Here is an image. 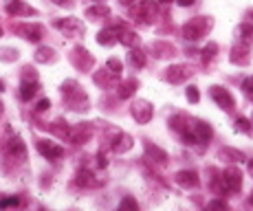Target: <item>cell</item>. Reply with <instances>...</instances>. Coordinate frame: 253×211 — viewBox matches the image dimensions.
Wrapping results in <instances>:
<instances>
[{
	"mask_svg": "<svg viewBox=\"0 0 253 211\" xmlns=\"http://www.w3.org/2000/svg\"><path fill=\"white\" fill-rule=\"evenodd\" d=\"M18 33L29 42H40L44 29H42L40 24H22V27H18Z\"/></svg>",
	"mask_w": 253,
	"mask_h": 211,
	"instance_id": "obj_4",
	"label": "cell"
},
{
	"mask_svg": "<svg viewBox=\"0 0 253 211\" xmlns=\"http://www.w3.org/2000/svg\"><path fill=\"white\" fill-rule=\"evenodd\" d=\"M38 82H22V86H20V99L22 101H31V97H36V92H38Z\"/></svg>",
	"mask_w": 253,
	"mask_h": 211,
	"instance_id": "obj_12",
	"label": "cell"
},
{
	"mask_svg": "<svg viewBox=\"0 0 253 211\" xmlns=\"http://www.w3.org/2000/svg\"><path fill=\"white\" fill-rule=\"evenodd\" d=\"M134 88H137V80H130V82H126L124 86H121V90H119V97L121 99H126V97H130L134 92Z\"/></svg>",
	"mask_w": 253,
	"mask_h": 211,
	"instance_id": "obj_18",
	"label": "cell"
},
{
	"mask_svg": "<svg viewBox=\"0 0 253 211\" xmlns=\"http://www.w3.org/2000/svg\"><path fill=\"white\" fill-rule=\"evenodd\" d=\"M245 92L249 99H253V77H249V80L245 82Z\"/></svg>",
	"mask_w": 253,
	"mask_h": 211,
	"instance_id": "obj_28",
	"label": "cell"
},
{
	"mask_svg": "<svg viewBox=\"0 0 253 211\" xmlns=\"http://www.w3.org/2000/svg\"><path fill=\"white\" fill-rule=\"evenodd\" d=\"M130 148H132V139H130V136L121 134V143H119V141H115V150L117 152H126V150H130Z\"/></svg>",
	"mask_w": 253,
	"mask_h": 211,
	"instance_id": "obj_20",
	"label": "cell"
},
{
	"mask_svg": "<svg viewBox=\"0 0 253 211\" xmlns=\"http://www.w3.org/2000/svg\"><path fill=\"white\" fill-rule=\"evenodd\" d=\"M236 130H242V132H249V130H251L249 121H247V119H238V121H236Z\"/></svg>",
	"mask_w": 253,
	"mask_h": 211,
	"instance_id": "obj_27",
	"label": "cell"
},
{
	"mask_svg": "<svg viewBox=\"0 0 253 211\" xmlns=\"http://www.w3.org/2000/svg\"><path fill=\"white\" fill-rule=\"evenodd\" d=\"M117 40H119L121 44H126V46H132L134 42H137V36H134L132 31H128V29H117Z\"/></svg>",
	"mask_w": 253,
	"mask_h": 211,
	"instance_id": "obj_16",
	"label": "cell"
},
{
	"mask_svg": "<svg viewBox=\"0 0 253 211\" xmlns=\"http://www.w3.org/2000/svg\"><path fill=\"white\" fill-rule=\"evenodd\" d=\"M130 64H132L134 68H143L145 64V55L141 51H130Z\"/></svg>",
	"mask_w": 253,
	"mask_h": 211,
	"instance_id": "obj_19",
	"label": "cell"
},
{
	"mask_svg": "<svg viewBox=\"0 0 253 211\" xmlns=\"http://www.w3.org/2000/svg\"><path fill=\"white\" fill-rule=\"evenodd\" d=\"M163 2H169V0H163Z\"/></svg>",
	"mask_w": 253,
	"mask_h": 211,
	"instance_id": "obj_40",
	"label": "cell"
},
{
	"mask_svg": "<svg viewBox=\"0 0 253 211\" xmlns=\"http://www.w3.org/2000/svg\"><path fill=\"white\" fill-rule=\"evenodd\" d=\"M196 2V0H178V4H181V7H189V4H194Z\"/></svg>",
	"mask_w": 253,
	"mask_h": 211,
	"instance_id": "obj_32",
	"label": "cell"
},
{
	"mask_svg": "<svg viewBox=\"0 0 253 211\" xmlns=\"http://www.w3.org/2000/svg\"><path fill=\"white\" fill-rule=\"evenodd\" d=\"M132 117L139 121V124H148L150 117H152V106L148 101H137L132 106Z\"/></svg>",
	"mask_w": 253,
	"mask_h": 211,
	"instance_id": "obj_5",
	"label": "cell"
},
{
	"mask_svg": "<svg viewBox=\"0 0 253 211\" xmlns=\"http://www.w3.org/2000/svg\"><path fill=\"white\" fill-rule=\"evenodd\" d=\"M0 36H2V29H0Z\"/></svg>",
	"mask_w": 253,
	"mask_h": 211,
	"instance_id": "obj_38",
	"label": "cell"
},
{
	"mask_svg": "<svg viewBox=\"0 0 253 211\" xmlns=\"http://www.w3.org/2000/svg\"><path fill=\"white\" fill-rule=\"evenodd\" d=\"M0 117H2V104H0Z\"/></svg>",
	"mask_w": 253,
	"mask_h": 211,
	"instance_id": "obj_37",
	"label": "cell"
},
{
	"mask_svg": "<svg viewBox=\"0 0 253 211\" xmlns=\"http://www.w3.org/2000/svg\"><path fill=\"white\" fill-rule=\"evenodd\" d=\"M249 171H251V176H253V161H251V165H249Z\"/></svg>",
	"mask_w": 253,
	"mask_h": 211,
	"instance_id": "obj_35",
	"label": "cell"
},
{
	"mask_svg": "<svg viewBox=\"0 0 253 211\" xmlns=\"http://www.w3.org/2000/svg\"><path fill=\"white\" fill-rule=\"evenodd\" d=\"M73 62H75L80 68H90L92 66V57L88 55L86 48H75V51H73Z\"/></svg>",
	"mask_w": 253,
	"mask_h": 211,
	"instance_id": "obj_10",
	"label": "cell"
},
{
	"mask_svg": "<svg viewBox=\"0 0 253 211\" xmlns=\"http://www.w3.org/2000/svg\"><path fill=\"white\" fill-rule=\"evenodd\" d=\"M176 180L183 185V187H196L198 185V178L194 171H181V174H176Z\"/></svg>",
	"mask_w": 253,
	"mask_h": 211,
	"instance_id": "obj_14",
	"label": "cell"
},
{
	"mask_svg": "<svg viewBox=\"0 0 253 211\" xmlns=\"http://www.w3.org/2000/svg\"><path fill=\"white\" fill-rule=\"evenodd\" d=\"M240 183H242V176L238 169H227L222 174V187L229 189V191H238L240 189Z\"/></svg>",
	"mask_w": 253,
	"mask_h": 211,
	"instance_id": "obj_6",
	"label": "cell"
},
{
	"mask_svg": "<svg viewBox=\"0 0 253 211\" xmlns=\"http://www.w3.org/2000/svg\"><path fill=\"white\" fill-rule=\"evenodd\" d=\"M108 68H110V73H113V75H121V62L117 60V57H110V60H108Z\"/></svg>",
	"mask_w": 253,
	"mask_h": 211,
	"instance_id": "obj_24",
	"label": "cell"
},
{
	"mask_svg": "<svg viewBox=\"0 0 253 211\" xmlns=\"http://www.w3.org/2000/svg\"><path fill=\"white\" fill-rule=\"evenodd\" d=\"M55 27H57V29H62L66 38H77L82 31H84V27H82V24L77 22L75 18H66V20H57V22H55Z\"/></svg>",
	"mask_w": 253,
	"mask_h": 211,
	"instance_id": "obj_2",
	"label": "cell"
},
{
	"mask_svg": "<svg viewBox=\"0 0 253 211\" xmlns=\"http://www.w3.org/2000/svg\"><path fill=\"white\" fill-rule=\"evenodd\" d=\"M48 108H51V101H48V99H42L40 104L36 106V110H38V112H44V110H48Z\"/></svg>",
	"mask_w": 253,
	"mask_h": 211,
	"instance_id": "obj_30",
	"label": "cell"
},
{
	"mask_svg": "<svg viewBox=\"0 0 253 211\" xmlns=\"http://www.w3.org/2000/svg\"><path fill=\"white\" fill-rule=\"evenodd\" d=\"M121 207H137V203H134V200H124V203H121Z\"/></svg>",
	"mask_w": 253,
	"mask_h": 211,
	"instance_id": "obj_31",
	"label": "cell"
},
{
	"mask_svg": "<svg viewBox=\"0 0 253 211\" xmlns=\"http://www.w3.org/2000/svg\"><path fill=\"white\" fill-rule=\"evenodd\" d=\"M77 185H82V187H95V185H99V180H97L90 171L84 169V171L77 174Z\"/></svg>",
	"mask_w": 253,
	"mask_h": 211,
	"instance_id": "obj_15",
	"label": "cell"
},
{
	"mask_svg": "<svg viewBox=\"0 0 253 211\" xmlns=\"http://www.w3.org/2000/svg\"><path fill=\"white\" fill-rule=\"evenodd\" d=\"M108 7H104V4H97V7H90V9H86V16L92 18V20H97V18H106L108 16Z\"/></svg>",
	"mask_w": 253,
	"mask_h": 211,
	"instance_id": "obj_17",
	"label": "cell"
},
{
	"mask_svg": "<svg viewBox=\"0 0 253 211\" xmlns=\"http://www.w3.org/2000/svg\"><path fill=\"white\" fill-rule=\"evenodd\" d=\"M0 90H4V84H2V82H0Z\"/></svg>",
	"mask_w": 253,
	"mask_h": 211,
	"instance_id": "obj_36",
	"label": "cell"
},
{
	"mask_svg": "<svg viewBox=\"0 0 253 211\" xmlns=\"http://www.w3.org/2000/svg\"><path fill=\"white\" fill-rule=\"evenodd\" d=\"M16 205H20V200H18V198H2V200H0V207H16Z\"/></svg>",
	"mask_w": 253,
	"mask_h": 211,
	"instance_id": "obj_26",
	"label": "cell"
},
{
	"mask_svg": "<svg viewBox=\"0 0 253 211\" xmlns=\"http://www.w3.org/2000/svg\"><path fill=\"white\" fill-rule=\"evenodd\" d=\"M53 2H57V4H64V2H66V0H53Z\"/></svg>",
	"mask_w": 253,
	"mask_h": 211,
	"instance_id": "obj_33",
	"label": "cell"
},
{
	"mask_svg": "<svg viewBox=\"0 0 253 211\" xmlns=\"http://www.w3.org/2000/svg\"><path fill=\"white\" fill-rule=\"evenodd\" d=\"M207 27H209L207 18H196V20H192V22L185 24L183 33H185V38H187V40H198L201 36H205Z\"/></svg>",
	"mask_w": 253,
	"mask_h": 211,
	"instance_id": "obj_1",
	"label": "cell"
},
{
	"mask_svg": "<svg viewBox=\"0 0 253 211\" xmlns=\"http://www.w3.org/2000/svg\"><path fill=\"white\" fill-rule=\"evenodd\" d=\"M48 60H53V48H40V51L36 53V62H48Z\"/></svg>",
	"mask_w": 253,
	"mask_h": 211,
	"instance_id": "obj_21",
	"label": "cell"
},
{
	"mask_svg": "<svg viewBox=\"0 0 253 211\" xmlns=\"http://www.w3.org/2000/svg\"><path fill=\"white\" fill-rule=\"evenodd\" d=\"M38 150H40L42 156L53 159V161H57V159H62V156H64V150H62L60 145H55L53 141H38Z\"/></svg>",
	"mask_w": 253,
	"mask_h": 211,
	"instance_id": "obj_3",
	"label": "cell"
},
{
	"mask_svg": "<svg viewBox=\"0 0 253 211\" xmlns=\"http://www.w3.org/2000/svg\"><path fill=\"white\" fill-rule=\"evenodd\" d=\"M22 77H24V82H36L38 80V73L36 71H33V68L31 66H27V68H22Z\"/></svg>",
	"mask_w": 253,
	"mask_h": 211,
	"instance_id": "obj_25",
	"label": "cell"
},
{
	"mask_svg": "<svg viewBox=\"0 0 253 211\" xmlns=\"http://www.w3.org/2000/svg\"><path fill=\"white\" fill-rule=\"evenodd\" d=\"M7 13L9 16H29V13H36V11L31 7H27L22 0H11L7 4Z\"/></svg>",
	"mask_w": 253,
	"mask_h": 211,
	"instance_id": "obj_9",
	"label": "cell"
},
{
	"mask_svg": "<svg viewBox=\"0 0 253 211\" xmlns=\"http://www.w3.org/2000/svg\"><path fill=\"white\" fill-rule=\"evenodd\" d=\"M4 150H7V154L9 156H13V159H24V154H27V150H24V143L18 136H13V139H9L7 141V145H4Z\"/></svg>",
	"mask_w": 253,
	"mask_h": 211,
	"instance_id": "obj_7",
	"label": "cell"
},
{
	"mask_svg": "<svg viewBox=\"0 0 253 211\" xmlns=\"http://www.w3.org/2000/svg\"><path fill=\"white\" fill-rule=\"evenodd\" d=\"M0 60H2V62L18 60V51H11V48H2V51H0Z\"/></svg>",
	"mask_w": 253,
	"mask_h": 211,
	"instance_id": "obj_22",
	"label": "cell"
},
{
	"mask_svg": "<svg viewBox=\"0 0 253 211\" xmlns=\"http://www.w3.org/2000/svg\"><path fill=\"white\" fill-rule=\"evenodd\" d=\"M187 99H189V101H194V104L198 101V90H196L194 86H189V88H187Z\"/></svg>",
	"mask_w": 253,
	"mask_h": 211,
	"instance_id": "obj_29",
	"label": "cell"
},
{
	"mask_svg": "<svg viewBox=\"0 0 253 211\" xmlns=\"http://www.w3.org/2000/svg\"><path fill=\"white\" fill-rule=\"evenodd\" d=\"M97 42L104 44V46H110V44L117 42V29H104V31H99V36H97Z\"/></svg>",
	"mask_w": 253,
	"mask_h": 211,
	"instance_id": "obj_13",
	"label": "cell"
},
{
	"mask_svg": "<svg viewBox=\"0 0 253 211\" xmlns=\"http://www.w3.org/2000/svg\"><path fill=\"white\" fill-rule=\"evenodd\" d=\"M211 97L218 101L222 108H227V110H233V99H231V95L227 90H222V88H218V86H213L211 88Z\"/></svg>",
	"mask_w": 253,
	"mask_h": 211,
	"instance_id": "obj_8",
	"label": "cell"
},
{
	"mask_svg": "<svg viewBox=\"0 0 253 211\" xmlns=\"http://www.w3.org/2000/svg\"><path fill=\"white\" fill-rule=\"evenodd\" d=\"M121 2H124V4H130V2H134V0H121Z\"/></svg>",
	"mask_w": 253,
	"mask_h": 211,
	"instance_id": "obj_34",
	"label": "cell"
},
{
	"mask_svg": "<svg viewBox=\"0 0 253 211\" xmlns=\"http://www.w3.org/2000/svg\"><path fill=\"white\" fill-rule=\"evenodd\" d=\"M240 33H242V36L240 38H245V40L247 42H253V27H251V24H242V27H240Z\"/></svg>",
	"mask_w": 253,
	"mask_h": 211,
	"instance_id": "obj_23",
	"label": "cell"
},
{
	"mask_svg": "<svg viewBox=\"0 0 253 211\" xmlns=\"http://www.w3.org/2000/svg\"><path fill=\"white\" fill-rule=\"evenodd\" d=\"M95 2H101V0H95Z\"/></svg>",
	"mask_w": 253,
	"mask_h": 211,
	"instance_id": "obj_39",
	"label": "cell"
},
{
	"mask_svg": "<svg viewBox=\"0 0 253 211\" xmlns=\"http://www.w3.org/2000/svg\"><path fill=\"white\" fill-rule=\"evenodd\" d=\"M187 75H189V71L185 66H172L165 77H168V82H172V84H178V82H183Z\"/></svg>",
	"mask_w": 253,
	"mask_h": 211,
	"instance_id": "obj_11",
	"label": "cell"
}]
</instances>
